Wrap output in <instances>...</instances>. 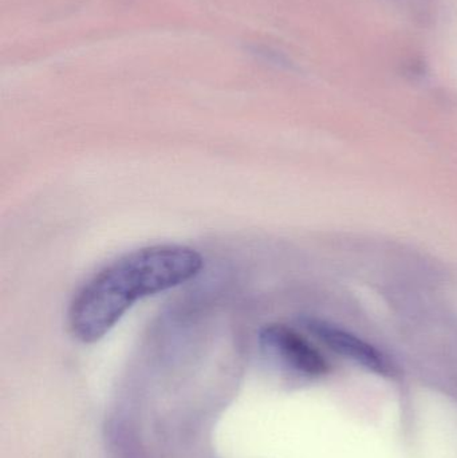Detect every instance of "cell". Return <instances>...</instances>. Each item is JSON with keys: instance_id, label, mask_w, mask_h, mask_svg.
Instances as JSON below:
<instances>
[{"instance_id": "6da1fadb", "label": "cell", "mask_w": 457, "mask_h": 458, "mask_svg": "<svg viewBox=\"0 0 457 458\" xmlns=\"http://www.w3.org/2000/svg\"><path fill=\"white\" fill-rule=\"evenodd\" d=\"M201 268L200 253L184 245H153L126 253L78 291L70 306V330L83 344H94L134 303L190 282Z\"/></svg>"}, {"instance_id": "7a4b0ae2", "label": "cell", "mask_w": 457, "mask_h": 458, "mask_svg": "<svg viewBox=\"0 0 457 458\" xmlns=\"http://www.w3.org/2000/svg\"><path fill=\"white\" fill-rule=\"evenodd\" d=\"M259 339L260 346L268 357L295 373L319 377L329 371V363L324 355L289 326H267L263 328Z\"/></svg>"}, {"instance_id": "3957f363", "label": "cell", "mask_w": 457, "mask_h": 458, "mask_svg": "<svg viewBox=\"0 0 457 458\" xmlns=\"http://www.w3.org/2000/svg\"><path fill=\"white\" fill-rule=\"evenodd\" d=\"M305 326L314 336L337 354L354 360L380 376L391 374V365L386 358L376 347L362 341L359 336L321 320H306Z\"/></svg>"}]
</instances>
